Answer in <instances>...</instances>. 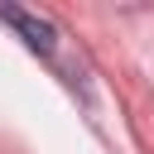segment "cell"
<instances>
[{"mask_svg": "<svg viewBox=\"0 0 154 154\" xmlns=\"http://www.w3.org/2000/svg\"><path fill=\"white\" fill-rule=\"evenodd\" d=\"M0 24H10V29L19 34V43H24L29 53H38L43 63H58L63 34H58L53 19H43V14H34V10H19V5H0Z\"/></svg>", "mask_w": 154, "mask_h": 154, "instance_id": "cell-1", "label": "cell"}]
</instances>
